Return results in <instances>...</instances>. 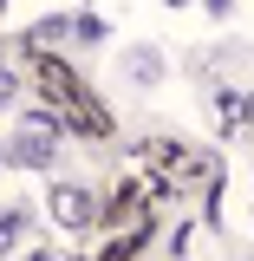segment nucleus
<instances>
[{"label": "nucleus", "mask_w": 254, "mask_h": 261, "mask_svg": "<svg viewBox=\"0 0 254 261\" xmlns=\"http://www.w3.org/2000/svg\"><path fill=\"white\" fill-rule=\"evenodd\" d=\"M13 150H20V163H52V130H46V124H26L20 137H13Z\"/></svg>", "instance_id": "f257e3e1"}, {"label": "nucleus", "mask_w": 254, "mask_h": 261, "mask_svg": "<svg viewBox=\"0 0 254 261\" xmlns=\"http://www.w3.org/2000/svg\"><path fill=\"white\" fill-rule=\"evenodd\" d=\"M52 216H59V222H72V228H78V222H85V216H92V196H85V190H59V196H52Z\"/></svg>", "instance_id": "f03ea898"}, {"label": "nucleus", "mask_w": 254, "mask_h": 261, "mask_svg": "<svg viewBox=\"0 0 254 261\" xmlns=\"http://www.w3.org/2000/svg\"><path fill=\"white\" fill-rule=\"evenodd\" d=\"M20 228H26V216H20V209H13V216H0V248H7V242H13Z\"/></svg>", "instance_id": "7ed1b4c3"}, {"label": "nucleus", "mask_w": 254, "mask_h": 261, "mask_svg": "<svg viewBox=\"0 0 254 261\" xmlns=\"http://www.w3.org/2000/svg\"><path fill=\"white\" fill-rule=\"evenodd\" d=\"M0 98H13V72H0Z\"/></svg>", "instance_id": "20e7f679"}, {"label": "nucleus", "mask_w": 254, "mask_h": 261, "mask_svg": "<svg viewBox=\"0 0 254 261\" xmlns=\"http://www.w3.org/2000/svg\"><path fill=\"white\" fill-rule=\"evenodd\" d=\"M170 7H183V0H170Z\"/></svg>", "instance_id": "39448f33"}, {"label": "nucleus", "mask_w": 254, "mask_h": 261, "mask_svg": "<svg viewBox=\"0 0 254 261\" xmlns=\"http://www.w3.org/2000/svg\"><path fill=\"white\" fill-rule=\"evenodd\" d=\"M248 118H254V105H248Z\"/></svg>", "instance_id": "423d86ee"}]
</instances>
